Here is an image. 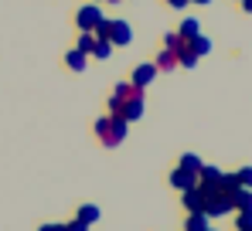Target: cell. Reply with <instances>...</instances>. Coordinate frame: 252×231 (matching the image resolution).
Masks as SVG:
<instances>
[{
    "label": "cell",
    "instance_id": "1",
    "mask_svg": "<svg viewBox=\"0 0 252 231\" xmlns=\"http://www.w3.org/2000/svg\"><path fill=\"white\" fill-rule=\"evenodd\" d=\"M92 129H95L99 143L113 150V146H120V143L126 140V133H129V122H123V119H116V116H99Z\"/></svg>",
    "mask_w": 252,
    "mask_h": 231
},
{
    "label": "cell",
    "instance_id": "12",
    "mask_svg": "<svg viewBox=\"0 0 252 231\" xmlns=\"http://www.w3.org/2000/svg\"><path fill=\"white\" fill-rule=\"evenodd\" d=\"M221 173H225L221 167L201 163V167H198V184H218V180H221Z\"/></svg>",
    "mask_w": 252,
    "mask_h": 231
},
{
    "label": "cell",
    "instance_id": "23",
    "mask_svg": "<svg viewBox=\"0 0 252 231\" xmlns=\"http://www.w3.org/2000/svg\"><path fill=\"white\" fill-rule=\"evenodd\" d=\"M133 88H136V85H129V82H116L113 99H120V102H123V99H129V95H133Z\"/></svg>",
    "mask_w": 252,
    "mask_h": 231
},
{
    "label": "cell",
    "instance_id": "19",
    "mask_svg": "<svg viewBox=\"0 0 252 231\" xmlns=\"http://www.w3.org/2000/svg\"><path fill=\"white\" fill-rule=\"evenodd\" d=\"M177 167H181V170H191V173H198V167H201V156H198V153H181Z\"/></svg>",
    "mask_w": 252,
    "mask_h": 231
},
{
    "label": "cell",
    "instance_id": "2",
    "mask_svg": "<svg viewBox=\"0 0 252 231\" xmlns=\"http://www.w3.org/2000/svg\"><path fill=\"white\" fill-rule=\"evenodd\" d=\"M143 109H147V92H143V88H133V95L120 102L116 119H123V122H136V119H143Z\"/></svg>",
    "mask_w": 252,
    "mask_h": 231
},
{
    "label": "cell",
    "instance_id": "5",
    "mask_svg": "<svg viewBox=\"0 0 252 231\" xmlns=\"http://www.w3.org/2000/svg\"><path fill=\"white\" fill-rule=\"evenodd\" d=\"M235 207H232V201L225 197V194H211L208 201H205V214H208L211 221L215 218H225V214H232Z\"/></svg>",
    "mask_w": 252,
    "mask_h": 231
},
{
    "label": "cell",
    "instance_id": "20",
    "mask_svg": "<svg viewBox=\"0 0 252 231\" xmlns=\"http://www.w3.org/2000/svg\"><path fill=\"white\" fill-rule=\"evenodd\" d=\"M92 44H95V34H92V31H79V44H75V48H79L82 55H92Z\"/></svg>",
    "mask_w": 252,
    "mask_h": 231
},
{
    "label": "cell",
    "instance_id": "8",
    "mask_svg": "<svg viewBox=\"0 0 252 231\" xmlns=\"http://www.w3.org/2000/svg\"><path fill=\"white\" fill-rule=\"evenodd\" d=\"M170 187H174V191H191V187H194V184H198V173H191V170H181V167H174V170H170Z\"/></svg>",
    "mask_w": 252,
    "mask_h": 231
},
{
    "label": "cell",
    "instance_id": "3",
    "mask_svg": "<svg viewBox=\"0 0 252 231\" xmlns=\"http://www.w3.org/2000/svg\"><path fill=\"white\" fill-rule=\"evenodd\" d=\"M106 14H102V3H82L79 7V14H75V24H79V31H95V24L102 21Z\"/></svg>",
    "mask_w": 252,
    "mask_h": 231
},
{
    "label": "cell",
    "instance_id": "4",
    "mask_svg": "<svg viewBox=\"0 0 252 231\" xmlns=\"http://www.w3.org/2000/svg\"><path fill=\"white\" fill-rule=\"evenodd\" d=\"M109 41H113V48H126V44H133V28H129V21H109Z\"/></svg>",
    "mask_w": 252,
    "mask_h": 231
},
{
    "label": "cell",
    "instance_id": "24",
    "mask_svg": "<svg viewBox=\"0 0 252 231\" xmlns=\"http://www.w3.org/2000/svg\"><path fill=\"white\" fill-rule=\"evenodd\" d=\"M177 44H181V38H177V31H167V34H164V48H170V51H177Z\"/></svg>",
    "mask_w": 252,
    "mask_h": 231
},
{
    "label": "cell",
    "instance_id": "17",
    "mask_svg": "<svg viewBox=\"0 0 252 231\" xmlns=\"http://www.w3.org/2000/svg\"><path fill=\"white\" fill-rule=\"evenodd\" d=\"M232 207H235V211H252V191L239 187V191L232 194Z\"/></svg>",
    "mask_w": 252,
    "mask_h": 231
},
{
    "label": "cell",
    "instance_id": "13",
    "mask_svg": "<svg viewBox=\"0 0 252 231\" xmlns=\"http://www.w3.org/2000/svg\"><path fill=\"white\" fill-rule=\"evenodd\" d=\"M198 34H201V24H198L194 17H184V21H181V28H177V38H181V41H191V38H198Z\"/></svg>",
    "mask_w": 252,
    "mask_h": 231
},
{
    "label": "cell",
    "instance_id": "30",
    "mask_svg": "<svg viewBox=\"0 0 252 231\" xmlns=\"http://www.w3.org/2000/svg\"><path fill=\"white\" fill-rule=\"evenodd\" d=\"M92 3H102V0H92Z\"/></svg>",
    "mask_w": 252,
    "mask_h": 231
},
{
    "label": "cell",
    "instance_id": "28",
    "mask_svg": "<svg viewBox=\"0 0 252 231\" xmlns=\"http://www.w3.org/2000/svg\"><path fill=\"white\" fill-rule=\"evenodd\" d=\"M239 3H242V10H246V14H252V0H239Z\"/></svg>",
    "mask_w": 252,
    "mask_h": 231
},
{
    "label": "cell",
    "instance_id": "11",
    "mask_svg": "<svg viewBox=\"0 0 252 231\" xmlns=\"http://www.w3.org/2000/svg\"><path fill=\"white\" fill-rule=\"evenodd\" d=\"M113 51H116V48H113V41H109V38H95L89 58H95V61H109V58H113Z\"/></svg>",
    "mask_w": 252,
    "mask_h": 231
},
{
    "label": "cell",
    "instance_id": "27",
    "mask_svg": "<svg viewBox=\"0 0 252 231\" xmlns=\"http://www.w3.org/2000/svg\"><path fill=\"white\" fill-rule=\"evenodd\" d=\"M188 3H191V0H167V7H174V10H184Z\"/></svg>",
    "mask_w": 252,
    "mask_h": 231
},
{
    "label": "cell",
    "instance_id": "29",
    "mask_svg": "<svg viewBox=\"0 0 252 231\" xmlns=\"http://www.w3.org/2000/svg\"><path fill=\"white\" fill-rule=\"evenodd\" d=\"M191 3H201V7H208V3H211V0H191Z\"/></svg>",
    "mask_w": 252,
    "mask_h": 231
},
{
    "label": "cell",
    "instance_id": "14",
    "mask_svg": "<svg viewBox=\"0 0 252 231\" xmlns=\"http://www.w3.org/2000/svg\"><path fill=\"white\" fill-rule=\"evenodd\" d=\"M188 48H191V51H194L198 58H205V55H211V48H215V44H211L208 34H198V38H191V41H188Z\"/></svg>",
    "mask_w": 252,
    "mask_h": 231
},
{
    "label": "cell",
    "instance_id": "9",
    "mask_svg": "<svg viewBox=\"0 0 252 231\" xmlns=\"http://www.w3.org/2000/svg\"><path fill=\"white\" fill-rule=\"evenodd\" d=\"M174 55H177V65H181V68H198V61H201V58H198V55L188 48V41H181Z\"/></svg>",
    "mask_w": 252,
    "mask_h": 231
},
{
    "label": "cell",
    "instance_id": "6",
    "mask_svg": "<svg viewBox=\"0 0 252 231\" xmlns=\"http://www.w3.org/2000/svg\"><path fill=\"white\" fill-rule=\"evenodd\" d=\"M205 201H208V194H205L201 184H194L191 191L181 194V204H184V211H188V214H191V211H205Z\"/></svg>",
    "mask_w": 252,
    "mask_h": 231
},
{
    "label": "cell",
    "instance_id": "31",
    "mask_svg": "<svg viewBox=\"0 0 252 231\" xmlns=\"http://www.w3.org/2000/svg\"><path fill=\"white\" fill-rule=\"evenodd\" d=\"M208 231H215V228H208Z\"/></svg>",
    "mask_w": 252,
    "mask_h": 231
},
{
    "label": "cell",
    "instance_id": "7",
    "mask_svg": "<svg viewBox=\"0 0 252 231\" xmlns=\"http://www.w3.org/2000/svg\"><path fill=\"white\" fill-rule=\"evenodd\" d=\"M157 78V65L154 61H143V65H136L133 68V78H129V85H136V88H143L147 92V85Z\"/></svg>",
    "mask_w": 252,
    "mask_h": 231
},
{
    "label": "cell",
    "instance_id": "21",
    "mask_svg": "<svg viewBox=\"0 0 252 231\" xmlns=\"http://www.w3.org/2000/svg\"><path fill=\"white\" fill-rule=\"evenodd\" d=\"M235 180H239V187L252 191V167H239V170H235Z\"/></svg>",
    "mask_w": 252,
    "mask_h": 231
},
{
    "label": "cell",
    "instance_id": "18",
    "mask_svg": "<svg viewBox=\"0 0 252 231\" xmlns=\"http://www.w3.org/2000/svg\"><path fill=\"white\" fill-rule=\"evenodd\" d=\"M75 218H79V221H85V225H89V228H92V225H95V221H99V218H102V211H99V207H95V204H82V207H79V214H75Z\"/></svg>",
    "mask_w": 252,
    "mask_h": 231
},
{
    "label": "cell",
    "instance_id": "16",
    "mask_svg": "<svg viewBox=\"0 0 252 231\" xmlns=\"http://www.w3.org/2000/svg\"><path fill=\"white\" fill-rule=\"evenodd\" d=\"M157 72H170V68H177V55L170 51V48H160V55H157Z\"/></svg>",
    "mask_w": 252,
    "mask_h": 231
},
{
    "label": "cell",
    "instance_id": "15",
    "mask_svg": "<svg viewBox=\"0 0 252 231\" xmlns=\"http://www.w3.org/2000/svg\"><path fill=\"white\" fill-rule=\"evenodd\" d=\"M65 65H68L72 72H85V65H89V55H82L79 48H72V51L65 55Z\"/></svg>",
    "mask_w": 252,
    "mask_h": 231
},
{
    "label": "cell",
    "instance_id": "22",
    "mask_svg": "<svg viewBox=\"0 0 252 231\" xmlns=\"http://www.w3.org/2000/svg\"><path fill=\"white\" fill-rule=\"evenodd\" d=\"M235 228L252 231V211H235Z\"/></svg>",
    "mask_w": 252,
    "mask_h": 231
},
{
    "label": "cell",
    "instance_id": "25",
    "mask_svg": "<svg viewBox=\"0 0 252 231\" xmlns=\"http://www.w3.org/2000/svg\"><path fill=\"white\" fill-rule=\"evenodd\" d=\"M65 231H89V225L75 218V221H65Z\"/></svg>",
    "mask_w": 252,
    "mask_h": 231
},
{
    "label": "cell",
    "instance_id": "26",
    "mask_svg": "<svg viewBox=\"0 0 252 231\" xmlns=\"http://www.w3.org/2000/svg\"><path fill=\"white\" fill-rule=\"evenodd\" d=\"M38 231H65V225H62V221H44Z\"/></svg>",
    "mask_w": 252,
    "mask_h": 231
},
{
    "label": "cell",
    "instance_id": "10",
    "mask_svg": "<svg viewBox=\"0 0 252 231\" xmlns=\"http://www.w3.org/2000/svg\"><path fill=\"white\" fill-rule=\"evenodd\" d=\"M211 228V218L205 211H191L188 221H184V231H208Z\"/></svg>",
    "mask_w": 252,
    "mask_h": 231
}]
</instances>
